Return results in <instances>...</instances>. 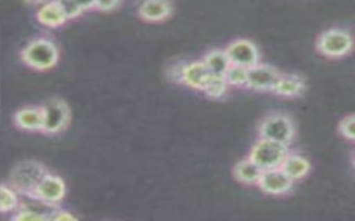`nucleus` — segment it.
I'll use <instances>...</instances> for the list:
<instances>
[{"label": "nucleus", "mask_w": 355, "mask_h": 221, "mask_svg": "<svg viewBox=\"0 0 355 221\" xmlns=\"http://www.w3.org/2000/svg\"><path fill=\"white\" fill-rule=\"evenodd\" d=\"M28 4H33V6H36V4H44L46 1H49V0H25Z\"/></svg>", "instance_id": "27"}, {"label": "nucleus", "mask_w": 355, "mask_h": 221, "mask_svg": "<svg viewBox=\"0 0 355 221\" xmlns=\"http://www.w3.org/2000/svg\"><path fill=\"white\" fill-rule=\"evenodd\" d=\"M352 35L340 28H330L323 30L316 39V50L327 58H343L354 48Z\"/></svg>", "instance_id": "5"}, {"label": "nucleus", "mask_w": 355, "mask_h": 221, "mask_svg": "<svg viewBox=\"0 0 355 221\" xmlns=\"http://www.w3.org/2000/svg\"><path fill=\"white\" fill-rule=\"evenodd\" d=\"M49 220H51V221H73V220H76V215H73L71 211H67L64 209L54 207V209H51V213L49 214Z\"/></svg>", "instance_id": "25"}, {"label": "nucleus", "mask_w": 355, "mask_h": 221, "mask_svg": "<svg viewBox=\"0 0 355 221\" xmlns=\"http://www.w3.org/2000/svg\"><path fill=\"white\" fill-rule=\"evenodd\" d=\"M209 77H211V73L201 59L184 62L180 65L179 84H183L194 91L202 93Z\"/></svg>", "instance_id": "11"}, {"label": "nucleus", "mask_w": 355, "mask_h": 221, "mask_svg": "<svg viewBox=\"0 0 355 221\" xmlns=\"http://www.w3.org/2000/svg\"><path fill=\"white\" fill-rule=\"evenodd\" d=\"M14 124L24 131H39L43 128V109L42 105H31L18 109L14 113Z\"/></svg>", "instance_id": "13"}, {"label": "nucleus", "mask_w": 355, "mask_h": 221, "mask_svg": "<svg viewBox=\"0 0 355 221\" xmlns=\"http://www.w3.org/2000/svg\"><path fill=\"white\" fill-rule=\"evenodd\" d=\"M257 186L266 195L283 196L293 191L294 181L280 169L263 170Z\"/></svg>", "instance_id": "9"}, {"label": "nucleus", "mask_w": 355, "mask_h": 221, "mask_svg": "<svg viewBox=\"0 0 355 221\" xmlns=\"http://www.w3.org/2000/svg\"><path fill=\"white\" fill-rule=\"evenodd\" d=\"M43 109V128L42 133L47 135L58 134L65 130L71 120V110L68 104L61 98H51L42 105Z\"/></svg>", "instance_id": "7"}, {"label": "nucleus", "mask_w": 355, "mask_h": 221, "mask_svg": "<svg viewBox=\"0 0 355 221\" xmlns=\"http://www.w3.org/2000/svg\"><path fill=\"white\" fill-rule=\"evenodd\" d=\"M352 164H354V167H355V151H354V153H352Z\"/></svg>", "instance_id": "28"}, {"label": "nucleus", "mask_w": 355, "mask_h": 221, "mask_svg": "<svg viewBox=\"0 0 355 221\" xmlns=\"http://www.w3.org/2000/svg\"><path fill=\"white\" fill-rule=\"evenodd\" d=\"M204 62V65L207 66V69L209 70L211 75L215 76H225L226 70L229 69V66L232 65L225 50L220 48H214L209 50L201 59Z\"/></svg>", "instance_id": "18"}, {"label": "nucleus", "mask_w": 355, "mask_h": 221, "mask_svg": "<svg viewBox=\"0 0 355 221\" xmlns=\"http://www.w3.org/2000/svg\"><path fill=\"white\" fill-rule=\"evenodd\" d=\"M36 19L40 25L46 28H60L68 21L64 10L57 0H49L42 4L36 12Z\"/></svg>", "instance_id": "15"}, {"label": "nucleus", "mask_w": 355, "mask_h": 221, "mask_svg": "<svg viewBox=\"0 0 355 221\" xmlns=\"http://www.w3.org/2000/svg\"><path fill=\"white\" fill-rule=\"evenodd\" d=\"M171 0H141L137 7V15L146 22H162L172 15Z\"/></svg>", "instance_id": "12"}, {"label": "nucleus", "mask_w": 355, "mask_h": 221, "mask_svg": "<svg viewBox=\"0 0 355 221\" xmlns=\"http://www.w3.org/2000/svg\"><path fill=\"white\" fill-rule=\"evenodd\" d=\"M305 91V81L301 76L294 73H280L272 93L284 97V98H295L300 97Z\"/></svg>", "instance_id": "16"}, {"label": "nucleus", "mask_w": 355, "mask_h": 221, "mask_svg": "<svg viewBox=\"0 0 355 221\" xmlns=\"http://www.w3.org/2000/svg\"><path fill=\"white\" fill-rule=\"evenodd\" d=\"M10 218L15 221H44L49 220V214H44L21 203L19 207L10 215Z\"/></svg>", "instance_id": "23"}, {"label": "nucleus", "mask_w": 355, "mask_h": 221, "mask_svg": "<svg viewBox=\"0 0 355 221\" xmlns=\"http://www.w3.org/2000/svg\"><path fill=\"white\" fill-rule=\"evenodd\" d=\"M223 77L229 84V87H245L247 77H248V68L230 65Z\"/></svg>", "instance_id": "22"}, {"label": "nucleus", "mask_w": 355, "mask_h": 221, "mask_svg": "<svg viewBox=\"0 0 355 221\" xmlns=\"http://www.w3.org/2000/svg\"><path fill=\"white\" fill-rule=\"evenodd\" d=\"M67 195L65 181L50 171H47L43 178L37 182L33 191L28 195L29 199L46 206V207H57Z\"/></svg>", "instance_id": "6"}, {"label": "nucleus", "mask_w": 355, "mask_h": 221, "mask_svg": "<svg viewBox=\"0 0 355 221\" xmlns=\"http://www.w3.org/2000/svg\"><path fill=\"white\" fill-rule=\"evenodd\" d=\"M232 174L234 180L243 185H257L261 178L262 170L247 156L233 166Z\"/></svg>", "instance_id": "17"}, {"label": "nucleus", "mask_w": 355, "mask_h": 221, "mask_svg": "<svg viewBox=\"0 0 355 221\" xmlns=\"http://www.w3.org/2000/svg\"><path fill=\"white\" fill-rule=\"evenodd\" d=\"M122 1L123 0H96L94 8H97L100 11H104V12H108V11L116 10L122 4Z\"/></svg>", "instance_id": "26"}, {"label": "nucleus", "mask_w": 355, "mask_h": 221, "mask_svg": "<svg viewBox=\"0 0 355 221\" xmlns=\"http://www.w3.org/2000/svg\"><path fill=\"white\" fill-rule=\"evenodd\" d=\"M258 137L290 146L295 138L294 122L286 113L272 112L261 120L258 126Z\"/></svg>", "instance_id": "2"}, {"label": "nucleus", "mask_w": 355, "mask_h": 221, "mask_svg": "<svg viewBox=\"0 0 355 221\" xmlns=\"http://www.w3.org/2000/svg\"><path fill=\"white\" fill-rule=\"evenodd\" d=\"M227 90H229V84L226 83L223 76L211 75V77L207 81L202 93L211 99H220L226 95Z\"/></svg>", "instance_id": "21"}, {"label": "nucleus", "mask_w": 355, "mask_h": 221, "mask_svg": "<svg viewBox=\"0 0 355 221\" xmlns=\"http://www.w3.org/2000/svg\"><path fill=\"white\" fill-rule=\"evenodd\" d=\"M19 204V193L8 184H3L0 186V213L11 215Z\"/></svg>", "instance_id": "19"}, {"label": "nucleus", "mask_w": 355, "mask_h": 221, "mask_svg": "<svg viewBox=\"0 0 355 221\" xmlns=\"http://www.w3.org/2000/svg\"><path fill=\"white\" fill-rule=\"evenodd\" d=\"M280 76V72L268 64H262L261 61L255 64L254 66L248 68V77H247V88H251L254 91H270L273 90L277 79Z\"/></svg>", "instance_id": "10"}, {"label": "nucleus", "mask_w": 355, "mask_h": 221, "mask_svg": "<svg viewBox=\"0 0 355 221\" xmlns=\"http://www.w3.org/2000/svg\"><path fill=\"white\" fill-rule=\"evenodd\" d=\"M49 170L36 160H24L14 166L8 177V185L14 188L19 195L28 198L37 182Z\"/></svg>", "instance_id": "4"}, {"label": "nucleus", "mask_w": 355, "mask_h": 221, "mask_svg": "<svg viewBox=\"0 0 355 221\" xmlns=\"http://www.w3.org/2000/svg\"><path fill=\"white\" fill-rule=\"evenodd\" d=\"M280 169L295 182L305 178L311 171V162L300 152L288 151Z\"/></svg>", "instance_id": "14"}, {"label": "nucleus", "mask_w": 355, "mask_h": 221, "mask_svg": "<svg viewBox=\"0 0 355 221\" xmlns=\"http://www.w3.org/2000/svg\"><path fill=\"white\" fill-rule=\"evenodd\" d=\"M68 19L82 15L85 11L94 8L96 0H57Z\"/></svg>", "instance_id": "20"}, {"label": "nucleus", "mask_w": 355, "mask_h": 221, "mask_svg": "<svg viewBox=\"0 0 355 221\" xmlns=\"http://www.w3.org/2000/svg\"><path fill=\"white\" fill-rule=\"evenodd\" d=\"M225 52L232 65L251 68L261 61L257 44L248 39H234L226 46Z\"/></svg>", "instance_id": "8"}, {"label": "nucleus", "mask_w": 355, "mask_h": 221, "mask_svg": "<svg viewBox=\"0 0 355 221\" xmlns=\"http://www.w3.org/2000/svg\"><path fill=\"white\" fill-rule=\"evenodd\" d=\"M22 62L36 70H47L57 65L60 50L57 44L46 37L31 40L21 51Z\"/></svg>", "instance_id": "1"}, {"label": "nucleus", "mask_w": 355, "mask_h": 221, "mask_svg": "<svg viewBox=\"0 0 355 221\" xmlns=\"http://www.w3.org/2000/svg\"><path fill=\"white\" fill-rule=\"evenodd\" d=\"M338 133L348 141L355 142V113L343 117L338 123Z\"/></svg>", "instance_id": "24"}, {"label": "nucleus", "mask_w": 355, "mask_h": 221, "mask_svg": "<svg viewBox=\"0 0 355 221\" xmlns=\"http://www.w3.org/2000/svg\"><path fill=\"white\" fill-rule=\"evenodd\" d=\"M288 151L290 148L286 144L258 137L248 152V157L263 171L280 167Z\"/></svg>", "instance_id": "3"}]
</instances>
